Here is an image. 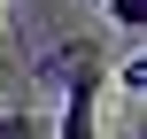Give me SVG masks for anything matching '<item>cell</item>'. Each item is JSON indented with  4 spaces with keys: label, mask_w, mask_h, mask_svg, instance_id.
<instances>
[{
    "label": "cell",
    "mask_w": 147,
    "mask_h": 139,
    "mask_svg": "<svg viewBox=\"0 0 147 139\" xmlns=\"http://www.w3.org/2000/svg\"><path fill=\"white\" fill-rule=\"evenodd\" d=\"M109 85H124V93L140 101V93H147V54H124V62L109 70Z\"/></svg>",
    "instance_id": "cell-2"
},
{
    "label": "cell",
    "mask_w": 147,
    "mask_h": 139,
    "mask_svg": "<svg viewBox=\"0 0 147 139\" xmlns=\"http://www.w3.org/2000/svg\"><path fill=\"white\" fill-rule=\"evenodd\" d=\"M39 77H47L54 101H62V116H54L47 132H54V139H101V85H109V62H101L93 39L54 46V54L39 62Z\"/></svg>",
    "instance_id": "cell-1"
},
{
    "label": "cell",
    "mask_w": 147,
    "mask_h": 139,
    "mask_svg": "<svg viewBox=\"0 0 147 139\" xmlns=\"http://www.w3.org/2000/svg\"><path fill=\"white\" fill-rule=\"evenodd\" d=\"M0 139H54L39 116H23V108H0Z\"/></svg>",
    "instance_id": "cell-3"
},
{
    "label": "cell",
    "mask_w": 147,
    "mask_h": 139,
    "mask_svg": "<svg viewBox=\"0 0 147 139\" xmlns=\"http://www.w3.org/2000/svg\"><path fill=\"white\" fill-rule=\"evenodd\" d=\"M109 23L140 39V31H147V0H109Z\"/></svg>",
    "instance_id": "cell-4"
}]
</instances>
